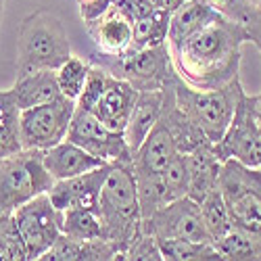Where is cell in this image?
<instances>
[{
	"mask_svg": "<svg viewBox=\"0 0 261 261\" xmlns=\"http://www.w3.org/2000/svg\"><path fill=\"white\" fill-rule=\"evenodd\" d=\"M247 40L245 30L224 13L211 23L188 36L171 48L176 73L197 90L222 88L241 71V48Z\"/></svg>",
	"mask_w": 261,
	"mask_h": 261,
	"instance_id": "cell-1",
	"label": "cell"
},
{
	"mask_svg": "<svg viewBox=\"0 0 261 261\" xmlns=\"http://www.w3.org/2000/svg\"><path fill=\"white\" fill-rule=\"evenodd\" d=\"M96 215L102 226V238L115 247L117 259H123L127 245L140 232V205L132 161L111 165L100 188Z\"/></svg>",
	"mask_w": 261,
	"mask_h": 261,
	"instance_id": "cell-2",
	"label": "cell"
},
{
	"mask_svg": "<svg viewBox=\"0 0 261 261\" xmlns=\"http://www.w3.org/2000/svg\"><path fill=\"white\" fill-rule=\"evenodd\" d=\"M71 57L67 30L59 15L40 9L28 15L17 34V77L42 69L57 71Z\"/></svg>",
	"mask_w": 261,
	"mask_h": 261,
	"instance_id": "cell-3",
	"label": "cell"
},
{
	"mask_svg": "<svg viewBox=\"0 0 261 261\" xmlns=\"http://www.w3.org/2000/svg\"><path fill=\"white\" fill-rule=\"evenodd\" d=\"M173 96L188 119L197 125L209 142H220L232 121L238 98L243 96L245 86L241 75L215 90H197L188 86L178 73L171 77Z\"/></svg>",
	"mask_w": 261,
	"mask_h": 261,
	"instance_id": "cell-4",
	"label": "cell"
},
{
	"mask_svg": "<svg viewBox=\"0 0 261 261\" xmlns=\"http://www.w3.org/2000/svg\"><path fill=\"white\" fill-rule=\"evenodd\" d=\"M217 188L226 201L232 226L251 234L261 245V169L226 159Z\"/></svg>",
	"mask_w": 261,
	"mask_h": 261,
	"instance_id": "cell-5",
	"label": "cell"
},
{
	"mask_svg": "<svg viewBox=\"0 0 261 261\" xmlns=\"http://www.w3.org/2000/svg\"><path fill=\"white\" fill-rule=\"evenodd\" d=\"M55 178L42 163V150L23 148L0 159V215L13 213L42 192H48Z\"/></svg>",
	"mask_w": 261,
	"mask_h": 261,
	"instance_id": "cell-6",
	"label": "cell"
},
{
	"mask_svg": "<svg viewBox=\"0 0 261 261\" xmlns=\"http://www.w3.org/2000/svg\"><path fill=\"white\" fill-rule=\"evenodd\" d=\"M90 61L98 63L111 75L125 80L136 92L161 90L176 75L167 42L157 46H144L140 50H127L121 57H107L94 53Z\"/></svg>",
	"mask_w": 261,
	"mask_h": 261,
	"instance_id": "cell-7",
	"label": "cell"
},
{
	"mask_svg": "<svg viewBox=\"0 0 261 261\" xmlns=\"http://www.w3.org/2000/svg\"><path fill=\"white\" fill-rule=\"evenodd\" d=\"M213 148L222 161L234 159L247 167L261 169V94L249 96L243 92L226 134Z\"/></svg>",
	"mask_w": 261,
	"mask_h": 261,
	"instance_id": "cell-8",
	"label": "cell"
},
{
	"mask_svg": "<svg viewBox=\"0 0 261 261\" xmlns=\"http://www.w3.org/2000/svg\"><path fill=\"white\" fill-rule=\"evenodd\" d=\"M75 111V100L57 98L19 111V138L23 148L46 150L67 138V129Z\"/></svg>",
	"mask_w": 261,
	"mask_h": 261,
	"instance_id": "cell-9",
	"label": "cell"
},
{
	"mask_svg": "<svg viewBox=\"0 0 261 261\" xmlns=\"http://www.w3.org/2000/svg\"><path fill=\"white\" fill-rule=\"evenodd\" d=\"M67 140L107 163L132 161V150L125 142L123 132H115V129L107 127L92 111H86L77 105L67 129Z\"/></svg>",
	"mask_w": 261,
	"mask_h": 261,
	"instance_id": "cell-10",
	"label": "cell"
},
{
	"mask_svg": "<svg viewBox=\"0 0 261 261\" xmlns=\"http://www.w3.org/2000/svg\"><path fill=\"white\" fill-rule=\"evenodd\" d=\"M140 230L155 236L157 241H161V238H184V241L213 245L203 224L201 207L190 197H182L163 205L159 211L140 222Z\"/></svg>",
	"mask_w": 261,
	"mask_h": 261,
	"instance_id": "cell-11",
	"label": "cell"
},
{
	"mask_svg": "<svg viewBox=\"0 0 261 261\" xmlns=\"http://www.w3.org/2000/svg\"><path fill=\"white\" fill-rule=\"evenodd\" d=\"M19 234L28 249V261L40 259L61 234V211L55 209L48 192H42L13 211Z\"/></svg>",
	"mask_w": 261,
	"mask_h": 261,
	"instance_id": "cell-12",
	"label": "cell"
},
{
	"mask_svg": "<svg viewBox=\"0 0 261 261\" xmlns=\"http://www.w3.org/2000/svg\"><path fill=\"white\" fill-rule=\"evenodd\" d=\"M113 163H105L100 167H94L90 171H84L80 176L55 180L53 188L48 190V197L57 211H67V209H98V197L100 188L111 171Z\"/></svg>",
	"mask_w": 261,
	"mask_h": 261,
	"instance_id": "cell-13",
	"label": "cell"
},
{
	"mask_svg": "<svg viewBox=\"0 0 261 261\" xmlns=\"http://www.w3.org/2000/svg\"><path fill=\"white\" fill-rule=\"evenodd\" d=\"M86 32L92 38L96 53L107 57H121L132 46L134 19L121 13L115 5H109L96 19L86 23Z\"/></svg>",
	"mask_w": 261,
	"mask_h": 261,
	"instance_id": "cell-14",
	"label": "cell"
},
{
	"mask_svg": "<svg viewBox=\"0 0 261 261\" xmlns=\"http://www.w3.org/2000/svg\"><path fill=\"white\" fill-rule=\"evenodd\" d=\"M178 146L176 140L169 134V129L157 121L155 127L148 132L142 144L132 153V169L136 178L146 176H161L167 163L176 157Z\"/></svg>",
	"mask_w": 261,
	"mask_h": 261,
	"instance_id": "cell-15",
	"label": "cell"
},
{
	"mask_svg": "<svg viewBox=\"0 0 261 261\" xmlns=\"http://www.w3.org/2000/svg\"><path fill=\"white\" fill-rule=\"evenodd\" d=\"M136 94L138 92L125 80L109 75L96 105L92 107V113L107 127L115 129V132H123L129 113H132V107L136 102Z\"/></svg>",
	"mask_w": 261,
	"mask_h": 261,
	"instance_id": "cell-16",
	"label": "cell"
},
{
	"mask_svg": "<svg viewBox=\"0 0 261 261\" xmlns=\"http://www.w3.org/2000/svg\"><path fill=\"white\" fill-rule=\"evenodd\" d=\"M42 163H44L46 171L55 180H65V178L80 176L84 171H90L94 167H100L107 161L90 155L88 150H84L82 146L65 138L63 142L42 150Z\"/></svg>",
	"mask_w": 261,
	"mask_h": 261,
	"instance_id": "cell-17",
	"label": "cell"
},
{
	"mask_svg": "<svg viewBox=\"0 0 261 261\" xmlns=\"http://www.w3.org/2000/svg\"><path fill=\"white\" fill-rule=\"evenodd\" d=\"M222 15V11L209 0H184V3L169 13V32H167V48H176L182 42L199 32L213 19Z\"/></svg>",
	"mask_w": 261,
	"mask_h": 261,
	"instance_id": "cell-18",
	"label": "cell"
},
{
	"mask_svg": "<svg viewBox=\"0 0 261 261\" xmlns=\"http://www.w3.org/2000/svg\"><path fill=\"white\" fill-rule=\"evenodd\" d=\"M188 161V197L192 201L201 203L211 190L217 188V178H220V169H222V159L217 157L213 142H203L194 150L186 155Z\"/></svg>",
	"mask_w": 261,
	"mask_h": 261,
	"instance_id": "cell-19",
	"label": "cell"
},
{
	"mask_svg": "<svg viewBox=\"0 0 261 261\" xmlns=\"http://www.w3.org/2000/svg\"><path fill=\"white\" fill-rule=\"evenodd\" d=\"M161 107H163V88L136 94V102L132 107V113H129V119L123 129L125 142L132 153L142 144V140L148 136V132L159 121Z\"/></svg>",
	"mask_w": 261,
	"mask_h": 261,
	"instance_id": "cell-20",
	"label": "cell"
},
{
	"mask_svg": "<svg viewBox=\"0 0 261 261\" xmlns=\"http://www.w3.org/2000/svg\"><path fill=\"white\" fill-rule=\"evenodd\" d=\"M11 94L15 98V105L19 107V111L53 102L63 96L57 82V71L53 69H42L17 77L15 84L11 86Z\"/></svg>",
	"mask_w": 261,
	"mask_h": 261,
	"instance_id": "cell-21",
	"label": "cell"
},
{
	"mask_svg": "<svg viewBox=\"0 0 261 261\" xmlns=\"http://www.w3.org/2000/svg\"><path fill=\"white\" fill-rule=\"evenodd\" d=\"M217 9L236 21L245 30L247 40L261 53V0H228Z\"/></svg>",
	"mask_w": 261,
	"mask_h": 261,
	"instance_id": "cell-22",
	"label": "cell"
},
{
	"mask_svg": "<svg viewBox=\"0 0 261 261\" xmlns=\"http://www.w3.org/2000/svg\"><path fill=\"white\" fill-rule=\"evenodd\" d=\"M163 261H215L222 259L211 243H194L184 238H161L157 241Z\"/></svg>",
	"mask_w": 261,
	"mask_h": 261,
	"instance_id": "cell-23",
	"label": "cell"
},
{
	"mask_svg": "<svg viewBox=\"0 0 261 261\" xmlns=\"http://www.w3.org/2000/svg\"><path fill=\"white\" fill-rule=\"evenodd\" d=\"M169 13L165 9H155L150 15L134 21V40L129 50H140L144 46H157L167 42Z\"/></svg>",
	"mask_w": 261,
	"mask_h": 261,
	"instance_id": "cell-24",
	"label": "cell"
},
{
	"mask_svg": "<svg viewBox=\"0 0 261 261\" xmlns=\"http://www.w3.org/2000/svg\"><path fill=\"white\" fill-rule=\"evenodd\" d=\"M215 249L220 251L222 259L230 261H259L261 259V245L255 238L238 228H230L222 238H217L213 243Z\"/></svg>",
	"mask_w": 261,
	"mask_h": 261,
	"instance_id": "cell-25",
	"label": "cell"
},
{
	"mask_svg": "<svg viewBox=\"0 0 261 261\" xmlns=\"http://www.w3.org/2000/svg\"><path fill=\"white\" fill-rule=\"evenodd\" d=\"M61 232L73 241H92L102 238V226L96 211L90 209H67L61 211Z\"/></svg>",
	"mask_w": 261,
	"mask_h": 261,
	"instance_id": "cell-26",
	"label": "cell"
},
{
	"mask_svg": "<svg viewBox=\"0 0 261 261\" xmlns=\"http://www.w3.org/2000/svg\"><path fill=\"white\" fill-rule=\"evenodd\" d=\"M199 207L203 215V224L211 236V241L215 243L217 238H222L232 228V220H230V213H228V207H226V201L222 197L220 188L211 190L199 203Z\"/></svg>",
	"mask_w": 261,
	"mask_h": 261,
	"instance_id": "cell-27",
	"label": "cell"
},
{
	"mask_svg": "<svg viewBox=\"0 0 261 261\" xmlns=\"http://www.w3.org/2000/svg\"><path fill=\"white\" fill-rule=\"evenodd\" d=\"M136 192H138V205H140V222L150 217L155 211H159L163 205L171 203V197L161 176L136 178Z\"/></svg>",
	"mask_w": 261,
	"mask_h": 261,
	"instance_id": "cell-28",
	"label": "cell"
},
{
	"mask_svg": "<svg viewBox=\"0 0 261 261\" xmlns=\"http://www.w3.org/2000/svg\"><path fill=\"white\" fill-rule=\"evenodd\" d=\"M88 71H90V63L88 61H82L77 57H69L57 69V82H59L61 94L65 98L77 100L82 90H84V84H86V77H88Z\"/></svg>",
	"mask_w": 261,
	"mask_h": 261,
	"instance_id": "cell-29",
	"label": "cell"
},
{
	"mask_svg": "<svg viewBox=\"0 0 261 261\" xmlns=\"http://www.w3.org/2000/svg\"><path fill=\"white\" fill-rule=\"evenodd\" d=\"M0 261H28V249L13 213L0 215Z\"/></svg>",
	"mask_w": 261,
	"mask_h": 261,
	"instance_id": "cell-30",
	"label": "cell"
},
{
	"mask_svg": "<svg viewBox=\"0 0 261 261\" xmlns=\"http://www.w3.org/2000/svg\"><path fill=\"white\" fill-rule=\"evenodd\" d=\"M161 180H163V184L169 192L171 201L188 197L190 176H188V161H186L184 153H176V157L167 163V167L161 173Z\"/></svg>",
	"mask_w": 261,
	"mask_h": 261,
	"instance_id": "cell-31",
	"label": "cell"
},
{
	"mask_svg": "<svg viewBox=\"0 0 261 261\" xmlns=\"http://www.w3.org/2000/svg\"><path fill=\"white\" fill-rule=\"evenodd\" d=\"M123 259H127V261H163L157 238L142 232V230L134 236V241L127 245Z\"/></svg>",
	"mask_w": 261,
	"mask_h": 261,
	"instance_id": "cell-32",
	"label": "cell"
},
{
	"mask_svg": "<svg viewBox=\"0 0 261 261\" xmlns=\"http://www.w3.org/2000/svg\"><path fill=\"white\" fill-rule=\"evenodd\" d=\"M80 241H73V238L65 236L63 232L57 236V241L46 249V253L40 259L44 261H80Z\"/></svg>",
	"mask_w": 261,
	"mask_h": 261,
	"instance_id": "cell-33",
	"label": "cell"
},
{
	"mask_svg": "<svg viewBox=\"0 0 261 261\" xmlns=\"http://www.w3.org/2000/svg\"><path fill=\"white\" fill-rule=\"evenodd\" d=\"M113 259H117V251L111 243L105 241V238L82 241L80 261H113Z\"/></svg>",
	"mask_w": 261,
	"mask_h": 261,
	"instance_id": "cell-34",
	"label": "cell"
},
{
	"mask_svg": "<svg viewBox=\"0 0 261 261\" xmlns=\"http://www.w3.org/2000/svg\"><path fill=\"white\" fill-rule=\"evenodd\" d=\"M109 5L111 0H77V9H80V17L84 19V23L96 19Z\"/></svg>",
	"mask_w": 261,
	"mask_h": 261,
	"instance_id": "cell-35",
	"label": "cell"
},
{
	"mask_svg": "<svg viewBox=\"0 0 261 261\" xmlns=\"http://www.w3.org/2000/svg\"><path fill=\"white\" fill-rule=\"evenodd\" d=\"M182 3H184V0H161L159 7H161V9H165L167 13H171V11H176Z\"/></svg>",
	"mask_w": 261,
	"mask_h": 261,
	"instance_id": "cell-36",
	"label": "cell"
},
{
	"mask_svg": "<svg viewBox=\"0 0 261 261\" xmlns=\"http://www.w3.org/2000/svg\"><path fill=\"white\" fill-rule=\"evenodd\" d=\"M5 5H7V0H0V23H3V15H5Z\"/></svg>",
	"mask_w": 261,
	"mask_h": 261,
	"instance_id": "cell-37",
	"label": "cell"
},
{
	"mask_svg": "<svg viewBox=\"0 0 261 261\" xmlns=\"http://www.w3.org/2000/svg\"><path fill=\"white\" fill-rule=\"evenodd\" d=\"M209 3H211V5H215V7H222L224 3H228V0H209Z\"/></svg>",
	"mask_w": 261,
	"mask_h": 261,
	"instance_id": "cell-38",
	"label": "cell"
},
{
	"mask_svg": "<svg viewBox=\"0 0 261 261\" xmlns=\"http://www.w3.org/2000/svg\"><path fill=\"white\" fill-rule=\"evenodd\" d=\"M148 3H153L155 7H159V3H161V0H148Z\"/></svg>",
	"mask_w": 261,
	"mask_h": 261,
	"instance_id": "cell-39",
	"label": "cell"
}]
</instances>
